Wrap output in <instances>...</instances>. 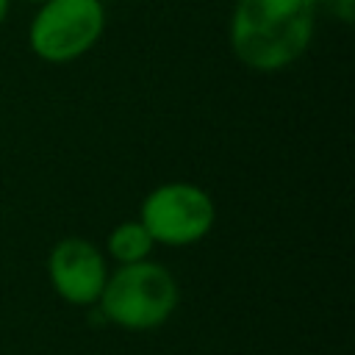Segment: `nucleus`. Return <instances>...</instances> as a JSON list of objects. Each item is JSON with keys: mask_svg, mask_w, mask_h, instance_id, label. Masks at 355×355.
<instances>
[{"mask_svg": "<svg viewBox=\"0 0 355 355\" xmlns=\"http://www.w3.org/2000/svg\"><path fill=\"white\" fill-rule=\"evenodd\" d=\"M316 14V0H236L230 50L252 72H283L308 53Z\"/></svg>", "mask_w": 355, "mask_h": 355, "instance_id": "f257e3e1", "label": "nucleus"}, {"mask_svg": "<svg viewBox=\"0 0 355 355\" xmlns=\"http://www.w3.org/2000/svg\"><path fill=\"white\" fill-rule=\"evenodd\" d=\"M180 288L175 275L155 263H122L119 269L108 272L103 294L97 300L100 316L125 330H155L161 327L178 308Z\"/></svg>", "mask_w": 355, "mask_h": 355, "instance_id": "f03ea898", "label": "nucleus"}, {"mask_svg": "<svg viewBox=\"0 0 355 355\" xmlns=\"http://www.w3.org/2000/svg\"><path fill=\"white\" fill-rule=\"evenodd\" d=\"M105 31L103 0H44L39 3L28 44L47 64H69L86 55Z\"/></svg>", "mask_w": 355, "mask_h": 355, "instance_id": "7ed1b4c3", "label": "nucleus"}, {"mask_svg": "<svg viewBox=\"0 0 355 355\" xmlns=\"http://www.w3.org/2000/svg\"><path fill=\"white\" fill-rule=\"evenodd\" d=\"M139 222L147 227L155 244L189 247L211 233L216 222V205L211 194L197 183L172 180L155 186L141 200Z\"/></svg>", "mask_w": 355, "mask_h": 355, "instance_id": "20e7f679", "label": "nucleus"}, {"mask_svg": "<svg viewBox=\"0 0 355 355\" xmlns=\"http://www.w3.org/2000/svg\"><path fill=\"white\" fill-rule=\"evenodd\" d=\"M47 277L53 291L69 305H97L108 280L105 255L83 236H67L47 255Z\"/></svg>", "mask_w": 355, "mask_h": 355, "instance_id": "39448f33", "label": "nucleus"}, {"mask_svg": "<svg viewBox=\"0 0 355 355\" xmlns=\"http://www.w3.org/2000/svg\"><path fill=\"white\" fill-rule=\"evenodd\" d=\"M155 241L147 233V227L139 219H125L116 227H111L108 239H105V250L108 255L122 266V263H139L147 261L153 252Z\"/></svg>", "mask_w": 355, "mask_h": 355, "instance_id": "423d86ee", "label": "nucleus"}, {"mask_svg": "<svg viewBox=\"0 0 355 355\" xmlns=\"http://www.w3.org/2000/svg\"><path fill=\"white\" fill-rule=\"evenodd\" d=\"M316 8L333 14L338 22L349 25L352 22V14H355V0H316Z\"/></svg>", "mask_w": 355, "mask_h": 355, "instance_id": "0eeeda50", "label": "nucleus"}, {"mask_svg": "<svg viewBox=\"0 0 355 355\" xmlns=\"http://www.w3.org/2000/svg\"><path fill=\"white\" fill-rule=\"evenodd\" d=\"M8 11H11V0H0V25L8 19Z\"/></svg>", "mask_w": 355, "mask_h": 355, "instance_id": "6e6552de", "label": "nucleus"}, {"mask_svg": "<svg viewBox=\"0 0 355 355\" xmlns=\"http://www.w3.org/2000/svg\"><path fill=\"white\" fill-rule=\"evenodd\" d=\"M31 3H36V6H39V3H44V0H31Z\"/></svg>", "mask_w": 355, "mask_h": 355, "instance_id": "1a4fd4ad", "label": "nucleus"}]
</instances>
